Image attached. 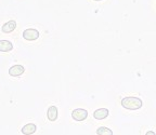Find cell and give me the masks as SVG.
I'll return each instance as SVG.
<instances>
[{
  "label": "cell",
  "mask_w": 156,
  "mask_h": 135,
  "mask_svg": "<svg viewBox=\"0 0 156 135\" xmlns=\"http://www.w3.org/2000/svg\"><path fill=\"white\" fill-rule=\"evenodd\" d=\"M37 126L35 123H27L26 126H24L21 130V132L23 133L24 135H32L36 132Z\"/></svg>",
  "instance_id": "cell-7"
},
{
  "label": "cell",
  "mask_w": 156,
  "mask_h": 135,
  "mask_svg": "<svg viewBox=\"0 0 156 135\" xmlns=\"http://www.w3.org/2000/svg\"><path fill=\"white\" fill-rule=\"evenodd\" d=\"M16 28V22L15 21H9V22L5 23L1 27V30L2 33L5 34H10V33H12L13 30H15Z\"/></svg>",
  "instance_id": "cell-6"
},
{
  "label": "cell",
  "mask_w": 156,
  "mask_h": 135,
  "mask_svg": "<svg viewBox=\"0 0 156 135\" xmlns=\"http://www.w3.org/2000/svg\"><path fill=\"white\" fill-rule=\"evenodd\" d=\"M58 108L55 106H50L48 108V111H47V117L50 121H55L58 119Z\"/></svg>",
  "instance_id": "cell-8"
},
{
  "label": "cell",
  "mask_w": 156,
  "mask_h": 135,
  "mask_svg": "<svg viewBox=\"0 0 156 135\" xmlns=\"http://www.w3.org/2000/svg\"><path fill=\"white\" fill-rule=\"evenodd\" d=\"M94 1H101V0H94Z\"/></svg>",
  "instance_id": "cell-12"
},
{
  "label": "cell",
  "mask_w": 156,
  "mask_h": 135,
  "mask_svg": "<svg viewBox=\"0 0 156 135\" xmlns=\"http://www.w3.org/2000/svg\"><path fill=\"white\" fill-rule=\"evenodd\" d=\"M145 135H156V133L154 132V131H147V132L145 133Z\"/></svg>",
  "instance_id": "cell-11"
},
{
  "label": "cell",
  "mask_w": 156,
  "mask_h": 135,
  "mask_svg": "<svg viewBox=\"0 0 156 135\" xmlns=\"http://www.w3.org/2000/svg\"><path fill=\"white\" fill-rule=\"evenodd\" d=\"M87 117H88V111L83 108H76L72 111V118L75 121H78V122L86 120Z\"/></svg>",
  "instance_id": "cell-2"
},
{
  "label": "cell",
  "mask_w": 156,
  "mask_h": 135,
  "mask_svg": "<svg viewBox=\"0 0 156 135\" xmlns=\"http://www.w3.org/2000/svg\"><path fill=\"white\" fill-rule=\"evenodd\" d=\"M39 37V32L35 28H28L25 29L23 32V38L27 41H34L37 40Z\"/></svg>",
  "instance_id": "cell-3"
},
{
  "label": "cell",
  "mask_w": 156,
  "mask_h": 135,
  "mask_svg": "<svg viewBox=\"0 0 156 135\" xmlns=\"http://www.w3.org/2000/svg\"><path fill=\"white\" fill-rule=\"evenodd\" d=\"M25 71L24 66L22 65H13L12 67L9 69V75L12 77H19V76L23 75Z\"/></svg>",
  "instance_id": "cell-4"
},
{
  "label": "cell",
  "mask_w": 156,
  "mask_h": 135,
  "mask_svg": "<svg viewBox=\"0 0 156 135\" xmlns=\"http://www.w3.org/2000/svg\"><path fill=\"white\" fill-rule=\"evenodd\" d=\"M142 99L136 96H126L122 99V106L128 110H138L142 107Z\"/></svg>",
  "instance_id": "cell-1"
},
{
  "label": "cell",
  "mask_w": 156,
  "mask_h": 135,
  "mask_svg": "<svg viewBox=\"0 0 156 135\" xmlns=\"http://www.w3.org/2000/svg\"><path fill=\"white\" fill-rule=\"evenodd\" d=\"M13 49V44L9 40H0V52H10Z\"/></svg>",
  "instance_id": "cell-9"
},
{
  "label": "cell",
  "mask_w": 156,
  "mask_h": 135,
  "mask_svg": "<svg viewBox=\"0 0 156 135\" xmlns=\"http://www.w3.org/2000/svg\"><path fill=\"white\" fill-rule=\"evenodd\" d=\"M97 134L98 135H113V131L110 128L106 126H100L97 129Z\"/></svg>",
  "instance_id": "cell-10"
},
{
  "label": "cell",
  "mask_w": 156,
  "mask_h": 135,
  "mask_svg": "<svg viewBox=\"0 0 156 135\" xmlns=\"http://www.w3.org/2000/svg\"><path fill=\"white\" fill-rule=\"evenodd\" d=\"M108 113H110V111H108L107 108H99V109H97V110H94L93 117H94V119H97V120H103V119L107 118Z\"/></svg>",
  "instance_id": "cell-5"
}]
</instances>
